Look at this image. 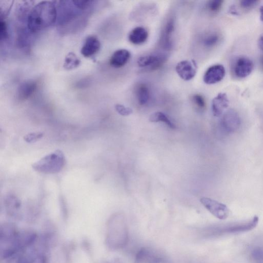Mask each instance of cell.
<instances>
[{
	"instance_id": "cell-5",
	"label": "cell",
	"mask_w": 263,
	"mask_h": 263,
	"mask_svg": "<svg viewBox=\"0 0 263 263\" xmlns=\"http://www.w3.org/2000/svg\"><path fill=\"white\" fill-rule=\"evenodd\" d=\"M200 202L216 218L224 220L229 216L230 211L226 205L211 198L205 197L201 198Z\"/></svg>"
},
{
	"instance_id": "cell-21",
	"label": "cell",
	"mask_w": 263,
	"mask_h": 263,
	"mask_svg": "<svg viewBox=\"0 0 263 263\" xmlns=\"http://www.w3.org/2000/svg\"><path fill=\"white\" fill-rule=\"evenodd\" d=\"M43 137V133L41 132H33L27 134L24 137V140L28 143L36 142L41 139Z\"/></svg>"
},
{
	"instance_id": "cell-23",
	"label": "cell",
	"mask_w": 263,
	"mask_h": 263,
	"mask_svg": "<svg viewBox=\"0 0 263 263\" xmlns=\"http://www.w3.org/2000/svg\"><path fill=\"white\" fill-rule=\"evenodd\" d=\"M115 109L118 113L123 116H129L133 113L132 108L125 107L122 105H115Z\"/></svg>"
},
{
	"instance_id": "cell-26",
	"label": "cell",
	"mask_w": 263,
	"mask_h": 263,
	"mask_svg": "<svg viewBox=\"0 0 263 263\" xmlns=\"http://www.w3.org/2000/svg\"><path fill=\"white\" fill-rule=\"evenodd\" d=\"M259 45L260 48L263 51V33L261 35L259 39Z\"/></svg>"
},
{
	"instance_id": "cell-1",
	"label": "cell",
	"mask_w": 263,
	"mask_h": 263,
	"mask_svg": "<svg viewBox=\"0 0 263 263\" xmlns=\"http://www.w3.org/2000/svg\"><path fill=\"white\" fill-rule=\"evenodd\" d=\"M57 20L56 4L53 2L42 1L31 10L27 18V25L30 32L35 33L49 28Z\"/></svg>"
},
{
	"instance_id": "cell-12",
	"label": "cell",
	"mask_w": 263,
	"mask_h": 263,
	"mask_svg": "<svg viewBox=\"0 0 263 263\" xmlns=\"http://www.w3.org/2000/svg\"><path fill=\"white\" fill-rule=\"evenodd\" d=\"M131 57L130 52L125 49L116 51L110 60V65L114 68H121L128 62Z\"/></svg>"
},
{
	"instance_id": "cell-2",
	"label": "cell",
	"mask_w": 263,
	"mask_h": 263,
	"mask_svg": "<svg viewBox=\"0 0 263 263\" xmlns=\"http://www.w3.org/2000/svg\"><path fill=\"white\" fill-rule=\"evenodd\" d=\"M65 164L64 154L60 150H57L35 162L33 168L42 173L56 174L62 169Z\"/></svg>"
},
{
	"instance_id": "cell-9",
	"label": "cell",
	"mask_w": 263,
	"mask_h": 263,
	"mask_svg": "<svg viewBox=\"0 0 263 263\" xmlns=\"http://www.w3.org/2000/svg\"><path fill=\"white\" fill-rule=\"evenodd\" d=\"M241 124L240 118L237 112L233 110L227 112L222 120L223 128L229 133L238 130Z\"/></svg>"
},
{
	"instance_id": "cell-16",
	"label": "cell",
	"mask_w": 263,
	"mask_h": 263,
	"mask_svg": "<svg viewBox=\"0 0 263 263\" xmlns=\"http://www.w3.org/2000/svg\"><path fill=\"white\" fill-rule=\"evenodd\" d=\"M136 94H137L138 101L140 105H146L149 102L150 92L149 88L146 84L139 85L137 88Z\"/></svg>"
},
{
	"instance_id": "cell-18",
	"label": "cell",
	"mask_w": 263,
	"mask_h": 263,
	"mask_svg": "<svg viewBox=\"0 0 263 263\" xmlns=\"http://www.w3.org/2000/svg\"><path fill=\"white\" fill-rule=\"evenodd\" d=\"M149 121L151 123L161 122L165 123L169 128L175 129V125L172 123L168 117L164 113L157 112L151 114L149 117Z\"/></svg>"
},
{
	"instance_id": "cell-10",
	"label": "cell",
	"mask_w": 263,
	"mask_h": 263,
	"mask_svg": "<svg viewBox=\"0 0 263 263\" xmlns=\"http://www.w3.org/2000/svg\"><path fill=\"white\" fill-rule=\"evenodd\" d=\"M101 48V42L96 36L90 35L86 39L81 53L85 57H92L99 52Z\"/></svg>"
},
{
	"instance_id": "cell-7",
	"label": "cell",
	"mask_w": 263,
	"mask_h": 263,
	"mask_svg": "<svg viewBox=\"0 0 263 263\" xmlns=\"http://www.w3.org/2000/svg\"><path fill=\"white\" fill-rule=\"evenodd\" d=\"M175 70L181 79L185 81H189L195 76L197 66L195 61L183 60L177 63Z\"/></svg>"
},
{
	"instance_id": "cell-6",
	"label": "cell",
	"mask_w": 263,
	"mask_h": 263,
	"mask_svg": "<svg viewBox=\"0 0 263 263\" xmlns=\"http://www.w3.org/2000/svg\"><path fill=\"white\" fill-rule=\"evenodd\" d=\"M254 67V63L250 59L241 56L235 59L231 69L235 77L243 79L247 77L251 74Z\"/></svg>"
},
{
	"instance_id": "cell-15",
	"label": "cell",
	"mask_w": 263,
	"mask_h": 263,
	"mask_svg": "<svg viewBox=\"0 0 263 263\" xmlns=\"http://www.w3.org/2000/svg\"><path fill=\"white\" fill-rule=\"evenodd\" d=\"M149 34L147 30L139 26L134 29L129 35V40L133 44L141 45L146 42L148 38Z\"/></svg>"
},
{
	"instance_id": "cell-29",
	"label": "cell",
	"mask_w": 263,
	"mask_h": 263,
	"mask_svg": "<svg viewBox=\"0 0 263 263\" xmlns=\"http://www.w3.org/2000/svg\"><path fill=\"white\" fill-rule=\"evenodd\" d=\"M261 65H262V68H263V58H262V61H261Z\"/></svg>"
},
{
	"instance_id": "cell-28",
	"label": "cell",
	"mask_w": 263,
	"mask_h": 263,
	"mask_svg": "<svg viewBox=\"0 0 263 263\" xmlns=\"http://www.w3.org/2000/svg\"><path fill=\"white\" fill-rule=\"evenodd\" d=\"M260 19L263 22V6L260 8Z\"/></svg>"
},
{
	"instance_id": "cell-22",
	"label": "cell",
	"mask_w": 263,
	"mask_h": 263,
	"mask_svg": "<svg viewBox=\"0 0 263 263\" xmlns=\"http://www.w3.org/2000/svg\"><path fill=\"white\" fill-rule=\"evenodd\" d=\"M8 29V26L5 19L1 18L0 23V39L1 42L8 39L9 36Z\"/></svg>"
},
{
	"instance_id": "cell-14",
	"label": "cell",
	"mask_w": 263,
	"mask_h": 263,
	"mask_svg": "<svg viewBox=\"0 0 263 263\" xmlns=\"http://www.w3.org/2000/svg\"><path fill=\"white\" fill-rule=\"evenodd\" d=\"M37 87V83L35 81L32 80L25 81L18 88L17 97L21 101H24L34 93Z\"/></svg>"
},
{
	"instance_id": "cell-17",
	"label": "cell",
	"mask_w": 263,
	"mask_h": 263,
	"mask_svg": "<svg viewBox=\"0 0 263 263\" xmlns=\"http://www.w3.org/2000/svg\"><path fill=\"white\" fill-rule=\"evenodd\" d=\"M221 39L220 34L216 32H212L206 35L202 40L204 46L210 48L218 44Z\"/></svg>"
},
{
	"instance_id": "cell-19",
	"label": "cell",
	"mask_w": 263,
	"mask_h": 263,
	"mask_svg": "<svg viewBox=\"0 0 263 263\" xmlns=\"http://www.w3.org/2000/svg\"><path fill=\"white\" fill-rule=\"evenodd\" d=\"M79 58L73 53H70L66 57L63 67L68 70L77 68L80 64Z\"/></svg>"
},
{
	"instance_id": "cell-25",
	"label": "cell",
	"mask_w": 263,
	"mask_h": 263,
	"mask_svg": "<svg viewBox=\"0 0 263 263\" xmlns=\"http://www.w3.org/2000/svg\"><path fill=\"white\" fill-rule=\"evenodd\" d=\"M259 3V1H252V0H242L240 1V5L242 8L249 10L255 7Z\"/></svg>"
},
{
	"instance_id": "cell-8",
	"label": "cell",
	"mask_w": 263,
	"mask_h": 263,
	"mask_svg": "<svg viewBox=\"0 0 263 263\" xmlns=\"http://www.w3.org/2000/svg\"><path fill=\"white\" fill-rule=\"evenodd\" d=\"M226 74L225 69L221 65H215L208 68L204 76V83L207 85H214L221 81Z\"/></svg>"
},
{
	"instance_id": "cell-11",
	"label": "cell",
	"mask_w": 263,
	"mask_h": 263,
	"mask_svg": "<svg viewBox=\"0 0 263 263\" xmlns=\"http://www.w3.org/2000/svg\"><path fill=\"white\" fill-rule=\"evenodd\" d=\"M229 103V99L226 94L221 93L217 94L212 102V111L214 116H220L228 107Z\"/></svg>"
},
{
	"instance_id": "cell-4",
	"label": "cell",
	"mask_w": 263,
	"mask_h": 263,
	"mask_svg": "<svg viewBox=\"0 0 263 263\" xmlns=\"http://www.w3.org/2000/svg\"><path fill=\"white\" fill-rule=\"evenodd\" d=\"M168 56L164 53L152 54L140 57L137 61L138 66L148 70L159 69L166 62Z\"/></svg>"
},
{
	"instance_id": "cell-27",
	"label": "cell",
	"mask_w": 263,
	"mask_h": 263,
	"mask_svg": "<svg viewBox=\"0 0 263 263\" xmlns=\"http://www.w3.org/2000/svg\"><path fill=\"white\" fill-rule=\"evenodd\" d=\"M230 10V12L231 14H233V15H239L237 8H236L234 6L231 7Z\"/></svg>"
},
{
	"instance_id": "cell-24",
	"label": "cell",
	"mask_w": 263,
	"mask_h": 263,
	"mask_svg": "<svg viewBox=\"0 0 263 263\" xmlns=\"http://www.w3.org/2000/svg\"><path fill=\"white\" fill-rule=\"evenodd\" d=\"M193 103L201 109H204L206 107V102L203 96L199 94L194 95L193 97Z\"/></svg>"
},
{
	"instance_id": "cell-20",
	"label": "cell",
	"mask_w": 263,
	"mask_h": 263,
	"mask_svg": "<svg viewBox=\"0 0 263 263\" xmlns=\"http://www.w3.org/2000/svg\"><path fill=\"white\" fill-rule=\"evenodd\" d=\"M224 1L222 0H211L207 4V8L212 14H217L221 10Z\"/></svg>"
},
{
	"instance_id": "cell-13",
	"label": "cell",
	"mask_w": 263,
	"mask_h": 263,
	"mask_svg": "<svg viewBox=\"0 0 263 263\" xmlns=\"http://www.w3.org/2000/svg\"><path fill=\"white\" fill-rule=\"evenodd\" d=\"M175 31V20L172 17L167 21L162 33V46L166 49L170 50L172 46V37Z\"/></svg>"
},
{
	"instance_id": "cell-3",
	"label": "cell",
	"mask_w": 263,
	"mask_h": 263,
	"mask_svg": "<svg viewBox=\"0 0 263 263\" xmlns=\"http://www.w3.org/2000/svg\"><path fill=\"white\" fill-rule=\"evenodd\" d=\"M57 7V21L60 25H66L83 13L74 1H62L59 2Z\"/></svg>"
}]
</instances>
